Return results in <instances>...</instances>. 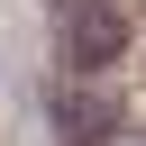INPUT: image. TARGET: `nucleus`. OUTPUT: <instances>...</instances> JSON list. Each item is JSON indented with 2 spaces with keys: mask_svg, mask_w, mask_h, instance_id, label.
Listing matches in <instances>:
<instances>
[{
  "mask_svg": "<svg viewBox=\"0 0 146 146\" xmlns=\"http://www.w3.org/2000/svg\"><path fill=\"white\" fill-rule=\"evenodd\" d=\"M55 46H64V73H110L128 55L119 0H55Z\"/></svg>",
  "mask_w": 146,
  "mask_h": 146,
  "instance_id": "1",
  "label": "nucleus"
},
{
  "mask_svg": "<svg viewBox=\"0 0 146 146\" xmlns=\"http://www.w3.org/2000/svg\"><path fill=\"white\" fill-rule=\"evenodd\" d=\"M55 128H64V146H110L119 137V100L91 91V73H64L55 82Z\"/></svg>",
  "mask_w": 146,
  "mask_h": 146,
  "instance_id": "2",
  "label": "nucleus"
},
{
  "mask_svg": "<svg viewBox=\"0 0 146 146\" xmlns=\"http://www.w3.org/2000/svg\"><path fill=\"white\" fill-rule=\"evenodd\" d=\"M110 146H119V137H110Z\"/></svg>",
  "mask_w": 146,
  "mask_h": 146,
  "instance_id": "3",
  "label": "nucleus"
}]
</instances>
